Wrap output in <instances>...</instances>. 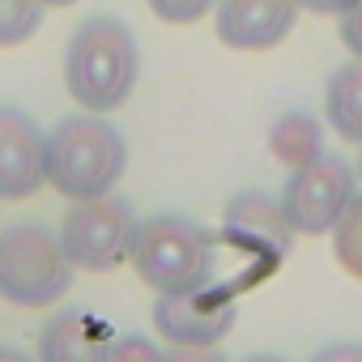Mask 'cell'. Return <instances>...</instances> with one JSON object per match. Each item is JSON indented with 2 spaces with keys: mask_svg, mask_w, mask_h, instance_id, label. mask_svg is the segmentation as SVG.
Returning <instances> with one entry per match:
<instances>
[{
  "mask_svg": "<svg viewBox=\"0 0 362 362\" xmlns=\"http://www.w3.org/2000/svg\"><path fill=\"white\" fill-rule=\"evenodd\" d=\"M358 0H298V9L307 13H324V18H341L345 9H354Z\"/></svg>",
  "mask_w": 362,
  "mask_h": 362,
  "instance_id": "cell-21",
  "label": "cell"
},
{
  "mask_svg": "<svg viewBox=\"0 0 362 362\" xmlns=\"http://www.w3.org/2000/svg\"><path fill=\"white\" fill-rule=\"evenodd\" d=\"M141 77V52L128 22L111 13L86 18L64 47V86L81 111L107 115L124 107Z\"/></svg>",
  "mask_w": 362,
  "mask_h": 362,
  "instance_id": "cell-1",
  "label": "cell"
},
{
  "mask_svg": "<svg viewBox=\"0 0 362 362\" xmlns=\"http://www.w3.org/2000/svg\"><path fill=\"white\" fill-rule=\"evenodd\" d=\"M124 166H128V141L107 115H94V111L64 115L43 136L47 184L64 201L107 197L124 179Z\"/></svg>",
  "mask_w": 362,
  "mask_h": 362,
  "instance_id": "cell-2",
  "label": "cell"
},
{
  "mask_svg": "<svg viewBox=\"0 0 362 362\" xmlns=\"http://www.w3.org/2000/svg\"><path fill=\"white\" fill-rule=\"evenodd\" d=\"M332 256L354 281H362V197L358 192L332 226Z\"/></svg>",
  "mask_w": 362,
  "mask_h": 362,
  "instance_id": "cell-14",
  "label": "cell"
},
{
  "mask_svg": "<svg viewBox=\"0 0 362 362\" xmlns=\"http://www.w3.org/2000/svg\"><path fill=\"white\" fill-rule=\"evenodd\" d=\"M43 26L39 0H0V47H22Z\"/></svg>",
  "mask_w": 362,
  "mask_h": 362,
  "instance_id": "cell-15",
  "label": "cell"
},
{
  "mask_svg": "<svg viewBox=\"0 0 362 362\" xmlns=\"http://www.w3.org/2000/svg\"><path fill=\"white\" fill-rule=\"evenodd\" d=\"M111 341L115 337L98 315L81 307H64L43 320L35 358L39 362H111Z\"/></svg>",
  "mask_w": 362,
  "mask_h": 362,
  "instance_id": "cell-11",
  "label": "cell"
},
{
  "mask_svg": "<svg viewBox=\"0 0 362 362\" xmlns=\"http://www.w3.org/2000/svg\"><path fill=\"white\" fill-rule=\"evenodd\" d=\"M324 115H328V124L341 141L362 145V60H349L328 77Z\"/></svg>",
  "mask_w": 362,
  "mask_h": 362,
  "instance_id": "cell-13",
  "label": "cell"
},
{
  "mask_svg": "<svg viewBox=\"0 0 362 362\" xmlns=\"http://www.w3.org/2000/svg\"><path fill=\"white\" fill-rule=\"evenodd\" d=\"M111 362H162V349L141 332H119L111 341Z\"/></svg>",
  "mask_w": 362,
  "mask_h": 362,
  "instance_id": "cell-17",
  "label": "cell"
},
{
  "mask_svg": "<svg viewBox=\"0 0 362 362\" xmlns=\"http://www.w3.org/2000/svg\"><path fill=\"white\" fill-rule=\"evenodd\" d=\"M47 184L43 132L22 107H0V201H26Z\"/></svg>",
  "mask_w": 362,
  "mask_h": 362,
  "instance_id": "cell-8",
  "label": "cell"
},
{
  "mask_svg": "<svg viewBox=\"0 0 362 362\" xmlns=\"http://www.w3.org/2000/svg\"><path fill=\"white\" fill-rule=\"evenodd\" d=\"M298 22V0H218V39L235 52H269Z\"/></svg>",
  "mask_w": 362,
  "mask_h": 362,
  "instance_id": "cell-9",
  "label": "cell"
},
{
  "mask_svg": "<svg viewBox=\"0 0 362 362\" xmlns=\"http://www.w3.org/2000/svg\"><path fill=\"white\" fill-rule=\"evenodd\" d=\"M307 362H362V345L358 341H332V345H320Z\"/></svg>",
  "mask_w": 362,
  "mask_h": 362,
  "instance_id": "cell-20",
  "label": "cell"
},
{
  "mask_svg": "<svg viewBox=\"0 0 362 362\" xmlns=\"http://www.w3.org/2000/svg\"><path fill=\"white\" fill-rule=\"evenodd\" d=\"M73 260L39 222H13L0 230V298L13 307H52L73 286Z\"/></svg>",
  "mask_w": 362,
  "mask_h": 362,
  "instance_id": "cell-4",
  "label": "cell"
},
{
  "mask_svg": "<svg viewBox=\"0 0 362 362\" xmlns=\"http://www.w3.org/2000/svg\"><path fill=\"white\" fill-rule=\"evenodd\" d=\"M132 235H136V214L124 197H111V192L73 201L60 222V243L73 269H86V273H115L132 252Z\"/></svg>",
  "mask_w": 362,
  "mask_h": 362,
  "instance_id": "cell-5",
  "label": "cell"
},
{
  "mask_svg": "<svg viewBox=\"0 0 362 362\" xmlns=\"http://www.w3.org/2000/svg\"><path fill=\"white\" fill-rule=\"evenodd\" d=\"M358 179H362V158H358Z\"/></svg>",
  "mask_w": 362,
  "mask_h": 362,
  "instance_id": "cell-25",
  "label": "cell"
},
{
  "mask_svg": "<svg viewBox=\"0 0 362 362\" xmlns=\"http://www.w3.org/2000/svg\"><path fill=\"white\" fill-rule=\"evenodd\" d=\"M354 192H358V179H354L349 162L337 153H320L315 162L286 175L277 205L294 235H332V226L345 214V205L354 201Z\"/></svg>",
  "mask_w": 362,
  "mask_h": 362,
  "instance_id": "cell-6",
  "label": "cell"
},
{
  "mask_svg": "<svg viewBox=\"0 0 362 362\" xmlns=\"http://www.w3.org/2000/svg\"><path fill=\"white\" fill-rule=\"evenodd\" d=\"M222 235L230 243H239L243 252H260L264 264H281L290 243H294V230L281 214V205L264 192H243L226 205V218H222Z\"/></svg>",
  "mask_w": 362,
  "mask_h": 362,
  "instance_id": "cell-10",
  "label": "cell"
},
{
  "mask_svg": "<svg viewBox=\"0 0 362 362\" xmlns=\"http://www.w3.org/2000/svg\"><path fill=\"white\" fill-rule=\"evenodd\" d=\"M243 362H286V358L281 354H247Z\"/></svg>",
  "mask_w": 362,
  "mask_h": 362,
  "instance_id": "cell-23",
  "label": "cell"
},
{
  "mask_svg": "<svg viewBox=\"0 0 362 362\" xmlns=\"http://www.w3.org/2000/svg\"><path fill=\"white\" fill-rule=\"evenodd\" d=\"M128 260L149 290L179 294V290H197L214 281L218 239L188 214H153L136 222Z\"/></svg>",
  "mask_w": 362,
  "mask_h": 362,
  "instance_id": "cell-3",
  "label": "cell"
},
{
  "mask_svg": "<svg viewBox=\"0 0 362 362\" xmlns=\"http://www.w3.org/2000/svg\"><path fill=\"white\" fill-rule=\"evenodd\" d=\"M341 43L349 47L354 60H362V0H358L354 9L341 13Z\"/></svg>",
  "mask_w": 362,
  "mask_h": 362,
  "instance_id": "cell-19",
  "label": "cell"
},
{
  "mask_svg": "<svg viewBox=\"0 0 362 362\" xmlns=\"http://www.w3.org/2000/svg\"><path fill=\"white\" fill-rule=\"evenodd\" d=\"M43 9H69V5H77V0H39Z\"/></svg>",
  "mask_w": 362,
  "mask_h": 362,
  "instance_id": "cell-24",
  "label": "cell"
},
{
  "mask_svg": "<svg viewBox=\"0 0 362 362\" xmlns=\"http://www.w3.org/2000/svg\"><path fill=\"white\" fill-rule=\"evenodd\" d=\"M269 153L286 166V170H298L307 162H315L324 153V124L307 111H286L273 119L269 128Z\"/></svg>",
  "mask_w": 362,
  "mask_h": 362,
  "instance_id": "cell-12",
  "label": "cell"
},
{
  "mask_svg": "<svg viewBox=\"0 0 362 362\" xmlns=\"http://www.w3.org/2000/svg\"><path fill=\"white\" fill-rule=\"evenodd\" d=\"M235 290L230 286H197L179 294H158L153 328L166 345H218L235 328Z\"/></svg>",
  "mask_w": 362,
  "mask_h": 362,
  "instance_id": "cell-7",
  "label": "cell"
},
{
  "mask_svg": "<svg viewBox=\"0 0 362 362\" xmlns=\"http://www.w3.org/2000/svg\"><path fill=\"white\" fill-rule=\"evenodd\" d=\"M145 5H149L153 18L166 22V26H192V22H201L209 9H218V0H145Z\"/></svg>",
  "mask_w": 362,
  "mask_h": 362,
  "instance_id": "cell-16",
  "label": "cell"
},
{
  "mask_svg": "<svg viewBox=\"0 0 362 362\" xmlns=\"http://www.w3.org/2000/svg\"><path fill=\"white\" fill-rule=\"evenodd\" d=\"M162 362H226L218 345H170L162 349Z\"/></svg>",
  "mask_w": 362,
  "mask_h": 362,
  "instance_id": "cell-18",
  "label": "cell"
},
{
  "mask_svg": "<svg viewBox=\"0 0 362 362\" xmlns=\"http://www.w3.org/2000/svg\"><path fill=\"white\" fill-rule=\"evenodd\" d=\"M0 362H39L30 349H18V345H0Z\"/></svg>",
  "mask_w": 362,
  "mask_h": 362,
  "instance_id": "cell-22",
  "label": "cell"
}]
</instances>
